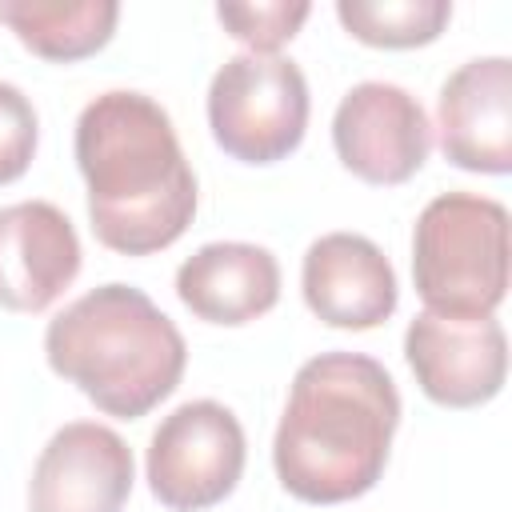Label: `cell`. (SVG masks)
<instances>
[{"label": "cell", "mask_w": 512, "mask_h": 512, "mask_svg": "<svg viewBox=\"0 0 512 512\" xmlns=\"http://www.w3.org/2000/svg\"><path fill=\"white\" fill-rule=\"evenodd\" d=\"M76 168L88 184L92 232L120 256L164 252L196 216V172L172 116L144 92L112 88L84 104Z\"/></svg>", "instance_id": "obj_1"}, {"label": "cell", "mask_w": 512, "mask_h": 512, "mask_svg": "<svg viewBox=\"0 0 512 512\" xmlns=\"http://www.w3.org/2000/svg\"><path fill=\"white\" fill-rule=\"evenodd\" d=\"M400 428V392L388 368L364 352H320L292 376L272 468L304 504H344L372 492Z\"/></svg>", "instance_id": "obj_2"}, {"label": "cell", "mask_w": 512, "mask_h": 512, "mask_svg": "<svg viewBox=\"0 0 512 512\" xmlns=\"http://www.w3.org/2000/svg\"><path fill=\"white\" fill-rule=\"evenodd\" d=\"M44 356L104 416L140 420L176 392L188 344L148 292L112 280L48 320Z\"/></svg>", "instance_id": "obj_3"}, {"label": "cell", "mask_w": 512, "mask_h": 512, "mask_svg": "<svg viewBox=\"0 0 512 512\" xmlns=\"http://www.w3.org/2000/svg\"><path fill=\"white\" fill-rule=\"evenodd\" d=\"M508 208L476 192H440L412 228V280L424 312L448 320L492 316L508 296Z\"/></svg>", "instance_id": "obj_4"}, {"label": "cell", "mask_w": 512, "mask_h": 512, "mask_svg": "<svg viewBox=\"0 0 512 512\" xmlns=\"http://www.w3.org/2000/svg\"><path fill=\"white\" fill-rule=\"evenodd\" d=\"M208 128L224 156L240 164H276L308 132V80L288 56L240 52L208 84Z\"/></svg>", "instance_id": "obj_5"}, {"label": "cell", "mask_w": 512, "mask_h": 512, "mask_svg": "<svg viewBox=\"0 0 512 512\" xmlns=\"http://www.w3.org/2000/svg\"><path fill=\"white\" fill-rule=\"evenodd\" d=\"M244 460L248 444L236 412L220 400H188L156 424L144 468L168 512H204L236 492Z\"/></svg>", "instance_id": "obj_6"}, {"label": "cell", "mask_w": 512, "mask_h": 512, "mask_svg": "<svg viewBox=\"0 0 512 512\" xmlns=\"http://www.w3.org/2000/svg\"><path fill=\"white\" fill-rule=\"evenodd\" d=\"M336 160L364 184L392 188L412 180L432 152V120L424 104L388 80L348 88L332 116Z\"/></svg>", "instance_id": "obj_7"}, {"label": "cell", "mask_w": 512, "mask_h": 512, "mask_svg": "<svg viewBox=\"0 0 512 512\" xmlns=\"http://www.w3.org/2000/svg\"><path fill=\"white\" fill-rule=\"evenodd\" d=\"M404 360L420 392L440 408H480L508 376V336L496 316L448 320L420 312L404 332Z\"/></svg>", "instance_id": "obj_8"}, {"label": "cell", "mask_w": 512, "mask_h": 512, "mask_svg": "<svg viewBox=\"0 0 512 512\" xmlns=\"http://www.w3.org/2000/svg\"><path fill=\"white\" fill-rule=\"evenodd\" d=\"M136 464L120 432L72 420L40 448L28 480V512H124Z\"/></svg>", "instance_id": "obj_9"}, {"label": "cell", "mask_w": 512, "mask_h": 512, "mask_svg": "<svg viewBox=\"0 0 512 512\" xmlns=\"http://www.w3.org/2000/svg\"><path fill=\"white\" fill-rule=\"evenodd\" d=\"M440 152L448 164L484 176L512 172V60L476 56L436 96Z\"/></svg>", "instance_id": "obj_10"}, {"label": "cell", "mask_w": 512, "mask_h": 512, "mask_svg": "<svg viewBox=\"0 0 512 512\" xmlns=\"http://www.w3.org/2000/svg\"><path fill=\"white\" fill-rule=\"evenodd\" d=\"M300 292L316 320L348 332L384 324L400 304L396 268L360 232H328L312 240L300 264Z\"/></svg>", "instance_id": "obj_11"}, {"label": "cell", "mask_w": 512, "mask_h": 512, "mask_svg": "<svg viewBox=\"0 0 512 512\" xmlns=\"http://www.w3.org/2000/svg\"><path fill=\"white\" fill-rule=\"evenodd\" d=\"M80 272V236L48 200L0 208V308L44 312Z\"/></svg>", "instance_id": "obj_12"}, {"label": "cell", "mask_w": 512, "mask_h": 512, "mask_svg": "<svg viewBox=\"0 0 512 512\" xmlns=\"http://www.w3.org/2000/svg\"><path fill=\"white\" fill-rule=\"evenodd\" d=\"M176 296L196 320L240 328L276 308L280 264L264 244L212 240L176 268Z\"/></svg>", "instance_id": "obj_13"}, {"label": "cell", "mask_w": 512, "mask_h": 512, "mask_svg": "<svg viewBox=\"0 0 512 512\" xmlns=\"http://www.w3.org/2000/svg\"><path fill=\"white\" fill-rule=\"evenodd\" d=\"M0 20L16 40L52 64L96 56L120 20L116 0H0Z\"/></svg>", "instance_id": "obj_14"}, {"label": "cell", "mask_w": 512, "mask_h": 512, "mask_svg": "<svg viewBox=\"0 0 512 512\" xmlns=\"http://www.w3.org/2000/svg\"><path fill=\"white\" fill-rule=\"evenodd\" d=\"M336 20L368 48H420L448 28L452 0H336Z\"/></svg>", "instance_id": "obj_15"}, {"label": "cell", "mask_w": 512, "mask_h": 512, "mask_svg": "<svg viewBox=\"0 0 512 512\" xmlns=\"http://www.w3.org/2000/svg\"><path fill=\"white\" fill-rule=\"evenodd\" d=\"M312 16V4L304 0H256V4H216V20L228 36L248 44L256 56H280V48L300 32V24Z\"/></svg>", "instance_id": "obj_16"}, {"label": "cell", "mask_w": 512, "mask_h": 512, "mask_svg": "<svg viewBox=\"0 0 512 512\" xmlns=\"http://www.w3.org/2000/svg\"><path fill=\"white\" fill-rule=\"evenodd\" d=\"M36 140H40V120L32 100L0 80V184H12L28 172L32 156H36Z\"/></svg>", "instance_id": "obj_17"}]
</instances>
